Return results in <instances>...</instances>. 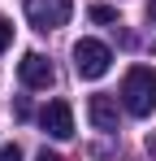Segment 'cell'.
<instances>
[{"mask_svg":"<svg viewBox=\"0 0 156 161\" xmlns=\"http://www.w3.org/2000/svg\"><path fill=\"white\" fill-rule=\"evenodd\" d=\"M122 105L130 118H152L156 113V70L152 65H130L122 79Z\"/></svg>","mask_w":156,"mask_h":161,"instance_id":"6da1fadb","label":"cell"},{"mask_svg":"<svg viewBox=\"0 0 156 161\" xmlns=\"http://www.w3.org/2000/svg\"><path fill=\"white\" fill-rule=\"evenodd\" d=\"M113 65V48L100 44V39H78L74 44V70L78 79H104Z\"/></svg>","mask_w":156,"mask_h":161,"instance_id":"7a4b0ae2","label":"cell"},{"mask_svg":"<svg viewBox=\"0 0 156 161\" xmlns=\"http://www.w3.org/2000/svg\"><path fill=\"white\" fill-rule=\"evenodd\" d=\"M74 13V0H26V18L35 31H56L70 22Z\"/></svg>","mask_w":156,"mask_h":161,"instance_id":"3957f363","label":"cell"},{"mask_svg":"<svg viewBox=\"0 0 156 161\" xmlns=\"http://www.w3.org/2000/svg\"><path fill=\"white\" fill-rule=\"evenodd\" d=\"M39 126L52 139H70L74 135V109H70V100H48L44 113H39Z\"/></svg>","mask_w":156,"mask_h":161,"instance_id":"277c9868","label":"cell"},{"mask_svg":"<svg viewBox=\"0 0 156 161\" xmlns=\"http://www.w3.org/2000/svg\"><path fill=\"white\" fill-rule=\"evenodd\" d=\"M18 79H22L26 87H52L56 70H52V61L44 53H26L22 61H18Z\"/></svg>","mask_w":156,"mask_h":161,"instance_id":"5b68a950","label":"cell"},{"mask_svg":"<svg viewBox=\"0 0 156 161\" xmlns=\"http://www.w3.org/2000/svg\"><path fill=\"white\" fill-rule=\"evenodd\" d=\"M87 118H91V126L104 131V135H113V131H117V122H122V118H117V100L104 96V92H96V96L87 100Z\"/></svg>","mask_w":156,"mask_h":161,"instance_id":"8992f818","label":"cell"},{"mask_svg":"<svg viewBox=\"0 0 156 161\" xmlns=\"http://www.w3.org/2000/svg\"><path fill=\"white\" fill-rule=\"evenodd\" d=\"M91 22H117V9H108V4H91Z\"/></svg>","mask_w":156,"mask_h":161,"instance_id":"52a82bcc","label":"cell"},{"mask_svg":"<svg viewBox=\"0 0 156 161\" xmlns=\"http://www.w3.org/2000/svg\"><path fill=\"white\" fill-rule=\"evenodd\" d=\"M9 44H13V22H9V18H0V53H4Z\"/></svg>","mask_w":156,"mask_h":161,"instance_id":"ba28073f","label":"cell"},{"mask_svg":"<svg viewBox=\"0 0 156 161\" xmlns=\"http://www.w3.org/2000/svg\"><path fill=\"white\" fill-rule=\"evenodd\" d=\"M0 161H22V148H18V144H4V148H0Z\"/></svg>","mask_w":156,"mask_h":161,"instance_id":"9c48e42d","label":"cell"},{"mask_svg":"<svg viewBox=\"0 0 156 161\" xmlns=\"http://www.w3.org/2000/svg\"><path fill=\"white\" fill-rule=\"evenodd\" d=\"M148 22L156 26V0H148Z\"/></svg>","mask_w":156,"mask_h":161,"instance_id":"30bf717a","label":"cell"},{"mask_svg":"<svg viewBox=\"0 0 156 161\" xmlns=\"http://www.w3.org/2000/svg\"><path fill=\"white\" fill-rule=\"evenodd\" d=\"M35 161H61V157H56V153H48V148H44V153H39V157H35Z\"/></svg>","mask_w":156,"mask_h":161,"instance_id":"8fae6325","label":"cell"}]
</instances>
